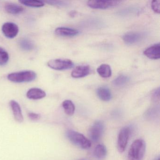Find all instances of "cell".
Returning a JSON list of instances; mask_svg holds the SVG:
<instances>
[{
  "instance_id": "19",
  "label": "cell",
  "mask_w": 160,
  "mask_h": 160,
  "mask_svg": "<svg viewBox=\"0 0 160 160\" xmlns=\"http://www.w3.org/2000/svg\"><path fill=\"white\" fill-rule=\"evenodd\" d=\"M62 107L64 112L68 116H72L74 113L75 107L73 103L70 100H65L62 102Z\"/></svg>"
},
{
  "instance_id": "21",
  "label": "cell",
  "mask_w": 160,
  "mask_h": 160,
  "mask_svg": "<svg viewBox=\"0 0 160 160\" xmlns=\"http://www.w3.org/2000/svg\"><path fill=\"white\" fill-rule=\"evenodd\" d=\"M130 80V78L127 76L120 75L115 78L113 81V84L117 87H122L127 84Z\"/></svg>"
},
{
  "instance_id": "16",
  "label": "cell",
  "mask_w": 160,
  "mask_h": 160,
  "mask_svg": "<svg viewBox=\"0 0 160 160\" xmlns=\"http://www.w3.org/2000/svg\"><path fill=\"white\" fill-rule=\"evenodd\" d=\"M96 92L98 97L101 100L104 102H108L110 101L112 98L111 92L107 88L101 87L99 88L97 90Z\"/></svg>"
},
{
  "instance_id": "23",
  "label": "cell",
  "mask_w": 160,
  "mask_h": 160,
  "mask_svg": "<svg viewBox=\"0 0 160 160\" xmlns=\"http://www.w3.org/2000/svg\"><path fill=\"white\" fill-rule=\"evenodd\" d=\"M9 59V54L3 48L0 47V65L3 66L8 62Z\"/></svg>"
},
{
  "instance_id": "7",
  "label": "cell",
  "mask_w": 160,
  "mask_h": 160,
  "mask_svg": "<svg viewBox=\"0 0 160 160\" xmlns=\"http://www.w3.org/2000/svg\"><path fill=\"white\" fill-rule=\"evenodd\" d=\"M130 134V130L129 127H124L120 131L117 143L118 149L120 152H123L125 151Z\"/></svg>"
},
{
  "instance_id": "27",
  "label": "cell",
  "mask_w": 160,
  "mask_h": 160,
  "mask_svg": "<svg viewBox=\"0 0 160 160\" xmlns=\"http://www.w3.org/2000/svg\"><path fill=\"white\" fill-rule=\"evenodd\" d=\"M28 117L31 119L33 121H37L40 119L41 116L40 114H36L34 113H29L28 114Z\"/></svg>"
},
{
  "instance_id": "4",
  "label": "cell",
  "mask_w": 160,
  "mask_h": 160,
  "mask_svg": "<svg viewBox=\"0 0 160 160\" xmlns=\"http://www.w3.org/2000/svg\"><path fill=\"white\" fill-rule=\"evenodd\" d=\"M48 65L51 69L58 71H63L71 69L73 66V62L69 59L51 60L48 62Z\"/></svg>"
},
{
  "instance_id": "22",
  "label": "cell",
  "mask_w": 160,
  "mask_h": 160,
  "mask_svg": "<svg viewBox=\"0 0 160 160\" xmlns=\"http://www.w3.org/2000/svg\"><path fill=\"white\" fill-rule=\"evenodd\" d=\"M19 46L21 49L26 51H29L33 49L34 45L28 39H22L19 42Z\"/></svg>"
},
{
  "instance_id": "20",
  "label": "cell",
  "mask_w": 160,
  "mask_h": 160,
  "mask_svg": "<svg viewBox=\"0 0 160 160\" xmlns=\"http://www.w3.org/2000/svg\"><path fill=\"white\" fill-rule=\"evenodd\" d=\"M19 2L28 7H36V8L43 7L45 5L43 2L38 1V0H20L19 1Z\"/></svg>"
},
{
  "instance_id": "29",
  "label": "cell",
  "mask_w": 160,
  "mask_h": 160,
  "mask_svg": "<svg viewBox=\"0 0 160 160\" xmlns=\"http://www.w3.org/2000/svg\"><path fill=\"white\" fill-rule=\"evenodd\" d=\"M156 160H160V158H158V159H156Z\"/></svg>"
},
{
  "instance_id": "3",
  "label": "cell",
  "mask_w": 160,
  "mask_h": 160,
  "mask_svg": "<svg viewBox=\"0 0 160 160\" xmlns=\"http://www.w3.org/2000/svg\"><path fill=\"white\" fill-rule=\"evenodd\" d=\"M37 74L32 71H25L9 74L8 79L15 83L32 82L36 79Z\"/></svg>"
},
{
  "instance_id": "1",
  "label": "cell",
  "mask_w": 160,
  "mask_h": 160,
  "mask_svg": "<svg viewBox=\"0 0 160 160\" xmlns=\"http://www.w3.org/2000/svg\"><path fill=\"white\" fill-rule=\"evenodd\" d=\"M146 142L142 139L135 140L128 153V160H142L146 152Z\"/></svg>"
},
{
  "instance_id": "11",
  "label": "cell",
  "mask_w": 160,
  "mask_h": 160,
  "mask_svg": "<svg viewBox=\"0 0 160 160\" xmlns=\"http://www.w3.org/2000/svg\"><path fill=\"white\" fill-rule=\"evenodd\" d=\"M90 68L87 65L78 66L76 67L71 73L72 77L73 78H78L85 77L90 72Z\"/></svg>"
},
{
  "instance_id": "25",
  "label": "cell",
  "mask_w": 160,
  "mask_h": 160,
  "mask_svg": "<svg viewBox=\"0 0 160 160\" xmlns=\"http://www.w3.org/2000/svg\"><path fill=\"white\" fill-rule=\"evenodd\" d=\"M160 1H153L151 2V8L155 12L160 13Z\"/></svg>"
},
{
  "instance_id": "2",
  "label": "cell",
  "mask_w": 160,
  "mask_h": 160,
  "mask_svg": "<svg viewBox=\"0 0 160 160\" xmlns=\"http://www.w3.org/2000/svg\"><path fill=\"white\" fill-rule=\"evenodd\" d=\"M66 136L73 144L84 149L89 148L91 142L84 135L73 130L66 132Z\"/></svg>"
},
{
  "instance_id": "17",
  "label": "cell",
  "mask_w": 160,
  "mask_h": 160,
  "mask_svg": "<svg viewBox=\"0 0 160 160\" xmlns=\"http://www.w3.org/2000/svg\"><path fill=\"white\" fill-rule=\"evenodd\" d=\"M97 71L99 75L103 78H108L112 75L111 68L108 64H102L97 68Z\"/></svg>"
},
{
  "instance_id": "9",
  "label": "cell",
  "mask_w": 160,
  "mask_h": 160,
  "mask_svg": "<svg viewBox=\"0 0 160 160\" xmlns=\"http://www.w3.org/2000/svg\"><path fill=\"white\" fill-rule=\"evenodd\" d=\"M143 38V34L138 32H129L122 36V40L128 45H132L141 41Z\"/></svg>"
},
{
  "instance_id": "15",
  "label": "cell",
  "mask_w": 160,
  "mask_h": 160,
  "mask_svg": "<svg viewBox=\"0 0 160 160\" xmlns=\"http://www.w3.org/2000/svg\"><path fill=\"white\" fill-rule=\"evenodd\" d=\"M4 8L7 12L13 15H17L21 13L24 10V8L21 5L16 3L10 2L5 4Z\"/></svg>"
},
{
  "instance_id": "26",
  "label": "cell",
  "mask_w": 160,
  "mask_h": 160,
  "mask_svg": "<svg viewBox=\"0 0 160 160\" xmlns=\"http://www.w3.org/2000/svg\"><path fill=\"white\" fill-rule=\"evenodd\" d=\"M152 99L153 102H159L160 100V89L159 88L155 89V90L153 91L152 94Z\"/></svg>"
},
{
  "instance_id": "10",
  "label": "cell",
  "mask_w": 160,
  "mask_h": 160,
  "mask_svg": "<svg viewBox=\"0 0 160 160\" xmlns=\"http://www.w3.org/2000/svg\"><path fill=\"white\" fill-rule=\"evenodd\" d=\"M144 54L151 59H159L160 58V44H156L150 47L144 51Z\"/></svg>"
},
{
  "instance_id": "13",
  "label": "cell",
  "mask_w": 160,
  "mask_h": 160,
  "mask_svg": "<svg viewBox=\"0 0 160 160\" xmlns=\"http://www.w3.org/2000/svg\"><path fill=\"white\" fill-rule=\"evenodd\" d=\"M55 33L59 36L63 37H74L79 33V31L74 29L61 27L57 28L55 30Z\"/></svg>"
},
{
  "instance_id": "28",
  "label": "cell",
  "mask_w": 160,
  "mask_h": 160,
  "mask_svg": "<svg viewBox=\"0 0 160 160\" xmlns=\"http://www.w3.org/2000/svg\"><path fill=\"white\" fill-rule=\"evenodd\" d=\"M76 14V12H75V11H72V12L69 13V15H70V16L72 17H74Z\"/></svg>"
},
{
  "instance_id": "14",
  "label": "cell",
  "mask_w": 160,
  "mask_h": 160,
  "mask_svg": "<svg viewBox=\"0 0 160 160\" xmlns=\"http://www.w3.org/2000/svg\"><path fill=\"white\" fill-rule=\"evenodd\" d=\"M46 96L45 92L38 88H31L27 93V97L32 100H39L44 98Z\"/></svg>"
},
{
  "instance_id": "8",
  "label": "cell",
  "mask_w": 160,
  "mask_h": 160,
  "mask_svg": "<svg viewBox=\"0 0 160 160\" xmlns=\"http://www.w3.org/2000/svg\"><path fill=\"white\" fill-rule=\"evenodd\" d=\"M2 31L5 37L12 39L18 34L19 28L18 26L15 23L7 22L4 23L2 26Z\"/></svg>"
},
{
  "instance_id": "18",
  "label": "cell",
  "mask_w": 160,
  "mask_h": 160,
  "mask_svg": "<svg viewBox=\"0 0 160 160\" xmlns=\"http://www.w3.org/2000/svg\"><path fill=\"white\" fill-rule=\"evenodd\" d=\"M107 150L104 145L99 144L95 147L94 150V156L98 159H103L106 156Z\"/></svg>"
},
{
  "instance_id": "12",
  "label": "cell",
  "mask_w": 160,
  "mask_h": 160,
  "mask_svg": "<svg viewBox=\"0 0 160 160\" xmlns=\"http://www.w3.org/2000/svg\"><path fill=\"white\" fill-rule=\"evenodd\" d=\"M10 106L12 110L14 118L17 122H23L24 120L23 114L21 107L16 101L12 100L10 102Z\"/></svg>"
},
{
  "instance_id": "5",
  "label": "cell",
  "mask_w": 160,
  "mask_h": 160,
  "mask_svg": "<svg viewBox=\"0 0 160 160\" xmlns=\"http://www.w3.org/2000/svg\"><path fill=\"white\" fill-rule=\"evenodd\" d=\"M105 130V124L102 121H97L89 130V136L92 140L97 142L102 136Z\"/></svg>"
},
{
  "instance_id": "24",
  "label": "cell",
  "mask_w": 160,
  "mask_h": 160,
  "mask_svg": "<svg viewBox=\"0 0 160 160\" xmlns=\"http://www.w3.org/2000/svg\"><path fill=\"white\" fill-rule=\"evenodd\" d=\"M46 2L49 5L58 7H66L69 5L68 2L64 1H46Z\"/></svg>"
},
{
  "instance_id": "6",
  "label": "cell",
  "mask_w": 160,
  "mask_h": 160,
  "mask_svg": "<svg viewBox=\"0 0 160 160\" xmlns=\"http://www.w3.org/2000/svg\"><path fill=\"white\" fill-rule=\"evenodd\" d=\"M118 1H98L92 0L88 2V6L95 9H107L118 6L120 3Z\"/></svg>"
}]
</instances>
